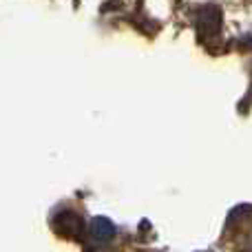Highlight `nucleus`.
Masks as SVG:
<instances>
[{"mask_svg": "<svg viewBox=\"0 0 252 252\" xmlns=\"http://www.w3.org/2000/svg\"><path fill=\"white\" fill-rule=\"evenodd\" d=\"M197 29H199L201 38H215L221 29V11L217 7H204L197 18Z\"/></svg>", "mask_w": 252, "mask_h": 252, "instance_id": "1", "label": "nucleus"}, {"mask_svg": "<svg viewBox=\"0 0 252 252\" xmlns=\"http://www.w3.org/2000/svg\"><path fill=\"white\" fill-rule=\"evenodd\" d=\"M58 223H60L58 230H60L62 235H80V230H82V219L73 213H62Z\"/></svg>", "mask_w": 252, "mask_h": 252, "instance_id": "2", "label": "nucleus"}, {"mask_svg": "<svg viewBox=\"0 0 252 252\" xmlns=\"http://www.w3.org/2000/svg\"><path fill=\"white\" fill-rule=\"evenodd\" d=\"M93 237H95L97 241H106L113 237V226H111L109 221H102V219H97L95 226H93Z\"/></svg>", "mask_w": 252, "mask_h": 252, "instance_id": "3", "label": "nucleus"}]
</instances>
